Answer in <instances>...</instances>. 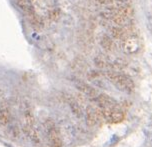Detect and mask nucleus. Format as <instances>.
<instances>
[{
    "instance_id": "nucleus-1",
    "label": "nucleus",
    "mask_w": 152,
    "mask_h": 147,
    "mask_svg": "<svg viewBox=\"0 0 152 147\" xmlns=\"http://www.w3.org/2000/svg\"><path fill=\"white\" fill-rule=\"evenodd\" d=\"M105 77L107 78L110 82H112L114 85L120 89L122 91H125L127 93H132L134 91L135 85L134 82L129 76L122 73L113 71V70H109V71L105 72Z\"/></svg>"
},
{
    "instance_id": "nucleus-2",
    "label": "nucleus",
    "mask_w": 152,
    "mask_h": 147,
    "mask_svg": "<svg viewBox=\"0 0 152 147\" xmlns=\"http://www.w3.org/2000/svg\"><path fill=\"white\" fill-rule=\"evenodd\" d=\"M100 109H101L104 121L108 122V123H111V124L120 123L124 119V117H125L123 110L119 107L118 104L111 108H100Z\"/></svg>"
},
{
    "instance_id": "nucleus-3",
    "label": "nucleus",
    "mask_w": 152,
    "mask_h": 147,
    "mask_svg": "<svg viewBox=\"0 0 152 147\" xmlns=\"http://www.w3.org/2000/svg\"><path fill=\"white\" fill-rule=\"evenodd\" d=\"M21 121L24 130L36 126L33 108L28 101H23L21 103Z\"/></svg>"
},
{
    "instance_id": "nucleus-4",
    "label": "nucleus",
    "mask_w": 152,
    "mask_h": 147,
    "mask_svg": "<svg viewBox=\"0 0 152 147\" xmlns=\"http://www.w3.org/2000/svg\"><path fill=\"white\" fill-rule=\"evenodd\" d=\"M85 120H86V124H87L89 127H94V126H96L97 124H99L100 122L104 121L101 109L99 108V106L95 107V106L88 105L87 107H86Z\"/></svg>"
},
{
    "instance_id": "nucleus-5",
    "label": "nucleus",
    "mask_w": 152,
    "mask_h": 147,
    "mask_svg": "<svg viewBox=\"0 0 152 147\" xmlns=\"http://www.w3.org/2000/svg\"><path fill=\"white\" fill-rule=\"evenodd\" d=\"M45 126H46V131H47L50 145L52 147H61L62 140H61L60 132H59V129L56 126L55 122L51 120V119H48L45 123Z\"/></svg>"
},
{
    "instance_id": "nucleus-6",
    "label": "nucleus",
    "mask_w": 152,
    "mask_h": 147,
    "mask_svg": "<svg viewBox=\"0 0 152 147\" xmlns=\"http://www.w3.org/2000/svg\"><path fill=\"white\" fill-rule=\"evenodd\" d=\"M139 40L135 35L128 36L122 40V49L127 54H134L139 50Z\"/></svg>"
},
{
    "instance_id": "nucleus-7",
    "label": "nucleus",
    "mask_w": 152,
    "mask_h": 147,
    "mask_svg": "<svg viewBox=\"0 0 152 147\" xmlns=\"http://www.w3.org/2000/svg\"><path fill=\"white\" fill-rule=\"evenodd\" d=\"M75 86H76V88L79 90V92H81V93L83 95H85V96L91 98V99H96L97 96L99 95L98 91H97L94 87H92L91 85H89V84L83 82V81H81V80L75 81Z\"/></svg>"
},
{
    "instance_id": "nucleus-8",
    "label": "nucleus",
    "mask_w": 152,
    "mask_h": 147,
    "mask_svg": "<svg viewBox=\"0 0 152 147\" xmlns=\"http://www.w3.org/2000/svg\"><path fill=\"white\" fill-rule=\"evenodd\" d=\"M11 122V111L6 101L0 102V126H7Z\"/></svg>"
},
{
    "instance_id": "nucleus-9",
    "label": "nucleus",
    "mask_w": 152,
    "mask_h": 147,
    "mask_svg": "<svg viewBox=\"0 0 152 147\" xmlns=\"http://www.w3.org/2000/svg\"><path fill=\"white\" fill-rule=\"evenodd\" d=\"M66 101L69 104L70 109H71V111L75 116H77V117L83 116L82 107H81L80 103L77 101V99H75V98L72 97L71 95H66Z\"/></svg>"
},
{
    "instance_id": "nucleus-10",
    "label": "nucleus",
    "mask_w": 152,
    "mask_h": 147,
    "mask_svg": "<svg viewBox=\"0 0 152 147\" xmlns=\"http://www.w3.org/2000/svg\"><path fill=\"white\" fill-rule=\"evenodd\" d=\"M95 100H96L97 104H98L97 106H99L100 108H111L117 105L115 100L105 94H99Z\"/></svg>"
},
{
    "instance_id": "nucleus-11",
    "label": "nucleus",
    "mask_w": 152,
    "mask_h": 147,
    "mask_svg": "<svg viewBox=\"0 0 152 147\" xmlns=\"http://www.w3.org/2000/svg\"><path fill=\"white\" fill-rule=\"evenodd\" d=\"M114 11H115V14L123 16V17L128 19H131L134 16V8L130 4H126L124 6L117 8V9H114Z\"/></svg>"
},
{
    "instance_id": "nucleus-12",
    "label": "nucleus",
    "mask_w": 152,
    "mask_h": 147,
    "mask_svg": "<svg viewBox=\"0 0 152 147\" xmlns=\"http://www.w3.org/2000/svg\"><path fill=\"white\" fill-rule=\"evenodd\" d=\"M100 44H101L102 48L107 52H111L115 49V43L112 37L108 36V35H103L101 40H100Z\"/></svg>"
},
{
    "instance_id": "nucleus-13",
    "label": "nucleus",
    "mask_w": 152,
    "mask_h": 147,
    "mask_svg": "<svg viewBox=\"0 0 152 147\" xmlns=\"http://www.w3.org/2000/svg\"><path fill=\"white\" fill-rule=\"evenodd\" d=\"M110 33H111V37H112L113 39H116V40H121L122 41V40L126 37L123 27L114 26L110 29Z\"/></svg>"
},
{
    "instance_id": "nucleus-14",
    "label": "nucleus",
    "mask_w": 152,
    "mask_h": 147,
    "mask_svg": "<svg viewBox=\"0 0 152 147\" xmlns=\"http://www.w3.org/2000/svg\"><path fill=\"white\" fill-rule=\"evenodd\" d=\"M110 20L114 23V25H115V26L125 27L127 25H130V23H129L130 22V19L123 17V16H120V15L115 14V12H114L113 17L111 18Z\"/></svg>"
},
{
    "instance_id": "nucleus-15",
    "label": "nucleus",
    "mask_w": 152,
    "mask_h": 147,
    "mask_svg": "<svg viewBox=\"0 0 152 147\" xmlns=\"http://www.w3.org/2000/svg\"><path fill=\"white\" fill-rule=\"evenodd\" d=\"M25 133L26 135L28 136V138L30 139L33 143H39L40 142V135H39V132L35 127H32V128H28V129H25Z\"/></svg>"
},
{
    "instance_id": "nucleus-16",
    "label": "nucleus",
    "mask_w": 152,
    "mask_h": 147,
    "mask_svg": "<svg viewBox=\"0 0 152 147\" xmlns=\"http://www.w3.org/2000/svg\"><path fill=\"white\" fill-rule=\"evenodd\" d=\"M45 15H46V18L49 21H51V22H56V21H58V19L60 18L61 12L58 8H52V9L48 10Z\"/></svg>"
},
{
    "instance_id": "nucleus-17",
    "label": "nucleus",
    "mask_w": 152,
    "mask_h": 147,
    "mask_svg": "<svg viewBox=\"0 0 152 147\" xmlns=\"http://www.w3.org/2000/svg\"><path fill=\"white\" fill-rule=\"evenodd\" d=\"M95 65L99 68V69H111V62H109L105 57L98 56L95 58Z\"/></svg>"
},
{
    "instance_id": "nucleus-18",
    "label": "nucleus",
    "mask_w": 152,
    "mask_h": 147,
    "mask_svg": "<svg viewBox=\"0 0 152 147\" xmlns=\"http://www.w3.org/2000/svg\"><path fill=\"white\" fill-rule=\"evenodd\" d=\"M16 3H17L18 7L20 8L23 12H25L26 14L28 12H30L31 10L33 9L29 0H16Z\"/></svg>"
},
{
    "instance_id": "nucleus-19",
    "label": "nucleus",
    "mask_w": 152,
    "mask_h": 147,
    "mask_svg": "<svg viewBox=\"0 0 152 147\" xmlns=\"http://www.w3.org/2000/svg\"><path fill=\"white\" fill-rule=\"evenodd\" d=\"M87 77L90 80H97L102 77V73L98 71V70H90L87 73Z\"/></svg>"
},
{
    "instance_id": "nucleus-20",
    "label": "nucleus",
    "mask_w": 152,
    "mask_h": 147,
    "mask_svg": "<svg viewBox=\"0 0 152 147\" xmlns=\"http://www.w3.org/2000/svg\"><path fill=\"white\" fill-rule=\"evenodd\" d=\"M94 1L100 5H107V6H109L111 2H112V0H94Z\"/></svg>"
}]
</instances>
